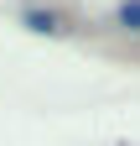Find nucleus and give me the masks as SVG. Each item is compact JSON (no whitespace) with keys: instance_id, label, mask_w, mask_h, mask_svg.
Instances as JSON below:
<instances>
[{"instance_id":"2","label":"nucleus","mask_w":140,"mask_h":146,"mask_svg":"<svg viewBox=\"0 0 140 146\" xmlns=\"http://www.w3.org/2000/svg\"><path fill=\"white\" fill-rule=\"evenodd\" d=\"M26 26H37V31H57V16H42V11H31V16H26Z\"/></svg>"},{"instance_id":"1","label":"nucleus","mask_w":140,"mask_h":146,"mask_svg":"<svg viewBox=\"0 0 140 146\" xmlns=\"http://www.w3.org/2000/svg\"><path fill=\"white\" fill-rule=\"evenodd\" d=\"M119 21L130 31H140V0H125V5H119Z\"/></svg>"}]
</instances>
